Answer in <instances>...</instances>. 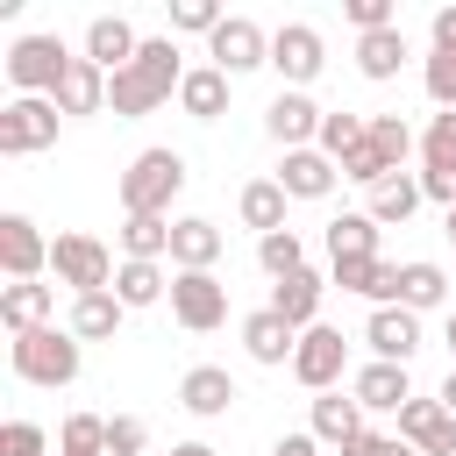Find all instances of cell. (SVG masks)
<instances>
[{
  "instance_id": "6da1fadb",
  "label": "cell",
  "mask_w": 456,
  "mask_h": 456,
  "mask_svg": "<svg viewBox=\"0 0 456 456\" xmlns=\"http://www.w3.org/2000/svg\"><path fill=\"white\" fill-rule=\"evenodd\" d=\"M178 86H185V64H178V43H171V36H142V50H135V64L107 78V107H114L121 121H142V114H157L164 100H178Z\"/></svg>"
},
{
  "instance_id": "7a4b0ae2",
  "label": "cell",
  "mask_w": 456,
  "mask_h": 456,
  "mask_svg": "<svg viewBox=\"0 0 456 456\" xmlns=\"http://www.w3.org/2000/svg\"><path fill=\"white\" fill-rule=\"evenodd\" d=\"M7 363H14V378L21 385H43V392H64V385H78V370H86V342L71 335V328H28V335H14L7 342Z\"/></svg>"
},
{
  "instance_id": "3957f363",
  "label": "cell",
  "mask_w": 456,
  "mask_h": 456,
  "mask_svg": "<svg viewBox=\"0 0 456 456\" xmlns=\"http://www.w3.org/2000/svg\"><path fill=\"white\" fill-rule=\"evenodd\" d=\"M114 192H121V214H164L171 221V200L185 192V157L164 150V142L157 150H135Z\"/></svg>"
},
{
  "instance_id": "277c9868",
  "label": "cell",
  "mask_w": 456,
  "mask_h": 456,
  "mask_svg": "<svg viewBox=\"0 0 456 456\" xmlns=\"http://www.w3.org/2000/svg\"><path fill=\"white\" fill-rule=\"evenodd\" d=\"M0 64H7V78H14L21 100H50L57 78L71 71V50H64V36H14Z\"/></svg>"
},
{
  "instance_id": "5b68a950",
  "label": "cell",
  "mask_w": 456,
  "mask_h": 456,
  "mask_svg": "<svg viewBox=\"0 0 456 456\" xmlns=\"http://www.w3.org/2000/svg\"><path fill=\"white\" fill-rule=\"evenodd\" d=\"M50 271H57V285H71V299L78 292H114V249L100 242V235H78V228H64L57 242H50Z\"/></svg>"
},
{
  "instance_id": "8992f818",
  "label": "cell",
  "mask_w": 456,
  "mask_h": 456,
  "mask_svg": "<svg viewBox=\"0 0 456 456\" xmlns=\"http://www.w3.org/2000/svg\"><path fill=\"white\" fill-rule=\"evenodd\" d=\"M321 64H328V43H321L314 21H278L271 28V71L285 78V93H306L321 78Z\"/></svg>"
},
{
  "instance_id": "52a82bcc",
  "label": "cell",
  "mask_w": 456,
  "mask_h": 456,
  "mask_svg": "<svg viewBox=\"0 0 456 456\" xmlns=\"http://www.w3.org/2000/svg\"><path fill=\"white\" fill-rule=\"evenodd\" d=\"M171 321L185 335H214L228 321V285L214 271H171Z\"/></svg>"
},
{
  "instance_id": "ba28073f",
  "label": "cell",
  "mask_w": 456,
  "mask_h": 456,
  "mask_svg": "<svg viewBox=\"0 0 456 456\" xmlns=\"http://www.w3.org/2000/svg\"><path fill=\"white\" fill-rule=\"evenodd\" d=\"M57 100H7L0 107V157H36V150H50L57 142Z\"/></svg>"
},
{
  "instance_id": "9c48e42d",
  "label": "cell",
  "mask_w": 456,
  "mask_h": 456,
  "mask_svg": "<svg viewBox=\"0 0 456 456\" xmlns=\"http://www.w3.org/2000/svg\"><path fill=\"white\" fill-rule=\"evenodd\" d=\"M342 370H349V342H342V328H328V321H321V328H306V335H299V349H292V378L321 399V392H335V385H342Z\"/></svg>"
},
{
  "instance_id": "30bf717a",
  "label": "cell",
  "mask_w": 456,
  "mask_h": 456,
  "mask_svg": "<svg viewBox=\"0 0 456 456\" xmlns=\"http://www.w3.org/2000/svg\"><path fill=\"white\" fill-rule=\"evenodd\" d=\"M0 271H7V285H36L50 271V235L28 214H0Z\"/></svg>"
},
{
  "instance_id": "8fae6325",
  "label": "cell",
  "mask_w": 456,
  "mask_h": 456,
  "mask_svg": "<svg viewBox=\"0 0 456 456\" xmlns=\"http://www.w3.org/2000/svg\"><path fill=\"white\" fill-rule=\"evenodd\" d=\"M207 57H214V71H228V78H242V71H256V64H271V36L249 21V14H228L214 36H207Z\"/></svg>"
},
{
  "instance_id": "7c38bea8",
  "label": "cell",
  "mask_w": 456,
  "mask_h": 456,
  "mask_svg": "<svg viewBox=\"0 0 456 456\" xmlns=\"http://www.w3.org/2000/svg\"><path fill=\"white\" fill-rule=\"evenodd\" d=\"M321 121H328V107H314V93H285L278 86V100L264 107V135L278 150H314L321 142Z\"/></svg>"
},
{
  "instance_id": "4fadbf2b",
  "label": "cell",
  "mask_w": 456,
  "mask_h": 456,
  "mask_svg": "<svg viewBox=\"0 0 456 456\" xmlns=\"http://www.w3.org/2000/svg\"><path fill=\"white\" fill-rule=\"evenodd\" d=\"M363 342H370L378 363H413V356H420V314H413V306H370Z\"/></svg>"
},
{
  "instance_id": "5bb4252c",
  "label": "cell",
  "mask_w": 456,
  "mask_h": 456,
  "mask_svg": "<svg viewBox=\"0 0 456 456\" xmlns=\"http://www.w3.org/2000/svg\"><path fill=\"white\" fill-rule=\"evenodd\" d=\"M399 442H413L420 456H456V413L442 399H406L399 406Z\"/></svg>"
},
{
  "instance_id": "9a60e30c",
  "label": "cell",
  "mask_w": 456,
  "mask_h": 456,
  "mask_svg": "<svg viewBox=\"0 0 456 456\" xmlns=\"http://www.w3.org/2000/svg\"><path fill=\"white\" fill-rule=\"evenodd\" d=\"M242 349H249V363H264V370H292V349H299V328H292L285 314H271V306H256V314L242 321Z\"/></svg>"
},
{
  "instance_id": "2e32d148",
  "label": "cell",
  "mask_w": 456,
  "mask_h": 456,
  "mask_svg": "<svg viewBox=\"0 0 456 456\" xmlns=\"http://www.w3.org/2000/svg\"><path fill=\"white\" fill-rule=\"evenodd\" d=\"M221 249H228V235L207 214H178L171 221V271H214Z\"/></svg>"
},
{
  "instance_id": "e0dca14e",
  "label": "cell",
  "mask_w": 456,
  "mask_h": 456,
  "mask_svg": "<svg viewBox=\"0 0 456 456\" xmlns=\"http://www.w3.org/2000/svg\"><path fill=\"white\" fill-rule=\"evenodd\" d=\"M235 399H242V392H235V378H228L221 363H192V370L178 378V406H185L192 420H221Z\"/></svg>"
},
{
  "instance_id": "ac0fdd59",
  "label": "cell",
  "mask_w": 456,
  "mask_h": 456,
  "mask_svg": "<svg viewBox=\"0 0 456 456\" xmlns=\"http://www.w3.org/2000/svg\"><path fill=\"white\" fill-rule=\"evenodd\" d=\"M349 399L363 406V413H399L406 399H413V378H406V363H363L356 378H349Z\"/></svg>"
},
{
  "instance_id": "d6986e66",
  "label": "cell",
  "mask_w": 456,
  "mask_h": 456,
  "mask_svg": "<svg viewBox=\"0 0 456 456\" xmlns=\"http://www.w3.org/2000/svg\"><path fill=\"white\" fill-rule=\"evenodd\" d=\"M328 285L370 299V306H399V264L385 256H356V264H328Z\"/></svg>"
},
{
  "instance_id": "ffe728a7",
  "label": "cell",
  "mask_w": 456,
  "mask_h": 456,
  "mask_svg": "<svg viewBox=\"0 0 456 456\" xmlns=\"http://www.w3.org/2000/svg\"><path fill=\"white\" fill-rule=\"evenodd\" d=\"M135 50H142V36H135L121 14H93V21H86V57H93L107 78H114V71H128V64H135Z\"/></svg>"
},
{
  "instance_id": "44dd1931",
  "label": "cell",
  "mask_w": 456,
  "mask_h": 456,
  "mask_svg": "<svg viewBox=\"0 0 456 456\" xmlns=\"http://www.w3.org/2000/svg\"><path fill=\"white\" fill-rule=\"evenodd\" d=\"M321 292H328V278H321V271H292V278H278V285H271V299H264V306H271V314H285V321L306 335V328H321Z\"/></svg>"
},
{
  "instance_id": "7402d4cb",
  "label": "cell",
  "mask_w": 456,
  "mask_h": 456,
  "mask_svg": "<svg viewBox=\"0 0 456 456\" xmlns=\"http://www.w3.org/2000/svg\"><path fill=\"white\" fill-rule=\"evenodd\" d=\"M335 157H321V150H285V164H278V185H285V200H328L335 192Z\"/></svg>"
},
{
  "instance_id": "603a6c76",
  "label": "cell",
  "mask_w": 456,
  "mask_h": 456,
  "mask_svg": "<svg viewBox=\"0 0 456 456\" xmlns=\"http://www.w3.org/2000/svg\"><path fill=\"white\" fill-rule=\"evenodd\" d=\"M306 428H314V442H328V449H349V442L363 435V406H356L349 392H321V399L306 406Z\"/></svg>"
},
{
  "instance_id": "cb8c5ba5",
  "label": "cell",
  "mask_w": 456,
  "mask_h": 456,
  "mask_svg": "<svg viewBox=\"0 0 456 456\" xmlns=\"http://www.w3.org/2000/svg\"><path fill=\"white\" fill-rule=\"evenodd\" d=\"M57 114H107V71L93 57H71V71L57 78Z\"/></svg>"
},
{
  "instance_id": "d4e9b609",
  "label": "cell",
  "mask_w": 456,
  "mask_h": 456,
  "mask_svg": "<svg viewBox=\"0 0 456 456\" xmlns=\"http://www.w3.org/2000/svg\"><path fill=\"white\" fill-rule=\"evenodd\" d=\"M50 314H57V285H0V321H7V335L50 328Z\"/></svg>"
},
{
  "instance_id": "484cf974",
  "label": "cell",
  "mask_w": 456,
  "mask_h": 456,
  "mask_svg": "<svg viewBox=\"0 0 456 456\" xmlns=\"http://www.w3.org/2000/svg\"><path fill=\"white\" fill-rule=\"evenodd\" d=\"M413 57V43H406V28H378V36H356V71L370 78V86H385V78H399V64Z\"/></svg>"
},
{
  "instance_id": "4316f807",
  "label": "cell",
  "mask_w": 456,
  "mask_h": 456,
  "mask_svg": "<svg viewBox=\"0 0 456 456\" xmlns=\"http://www.w3.org/2000/svg\"><path fill=\"white\" fill-rule=\"evenodd\" d=\"M228 86H235L228 71L192 64V71H185V86H178V107H185L192 121H221V114H228Z\"/></svg>"
},
{
  "instance_id": "83f0119b",
  "label": "cell",
  "mask_w": 456,
  "mask_h": 456,
  "mask_svg": "<svg viewBox=\"0 0 456 456\" xmlns=\"http://www.w3.org/2000/svg\"><path fill=\"white\" fill-rule=\"evenodd\" d=\"M413 207H420V171H392L385 185H370V207H363V214H370L378 228H406Z\"/></svg>"
},
{
  "instance_id": "f1b7e54d",
  "label": "cell",
  "mask_w": 456,
  "mask_h": 456,
  "mask_svg": "<svg viewBox=\"0 0 456 456\" xmlns=\"http://www.w3.org/2000/svg\"><path fill=\"white\" fill-rule=\"evenodd\" d=\"M378 235H385V228H378L363 207H356V214H335V221H328V264H356V256H378Z\"/></svg>"
},
{
  "instance_id": "f546056e",
  "label": "cell",
  "mask_w": 456,
  "mask_h": 456,
  "mask_svg": "<svg viewBox=\"0 0 456 456\" xmlns=\"http://www.w3.org/2000/svg\"><path fill=\"white\" fill-rule=\"evenodd\" d=\"M235 214H242V228L278 235V228H285V185H278V178H249L242 200H235Z\"/></svg>"
},
{
  "instance_id": "4dcf8cb0",
  "label": "cell",
  "mask_w": 456,
  "mask_h": 456,
  "mask_svg": "<svg viewBox=\"0 0 456 456\" xmlns=\"http://www.w3.org/2000/svg\"><path fill=\"white\" fill-rule=\"evenodd\" d=\"M121 256L128 264H164L171 256V221L164 214H128L121 221Z\"/></svg>"
},
{
  "instance_id": "1f68e13d",
  "label": "cell",
  "mask_w": 456,
  "mask_h": 456,
  "mask_svg": "<svg viewBox=\"0 0 456 456\" xmlns=\"http://www.w3.org/2000/svg\"><path fill=\"white\" fill-rule=\"evenodd\" d=\"M442 299H449V271H442V264H428V256L399 264V306H413V314H435Z\"/></svg>"
},
{
  "instance_id": "d6a6232c",
  "label": "cell",
  "mask_w": 456,
  "mask_h": 456,
  "mask_svg": "<svg viewBox=\"0 0 456 456\" xmlns=\"http://www.w3.org/2000/svg\"><path fill=\"white\" fill-rule=\"evenodd\" d=\"M121 314H128V306H121L114 292H78V299H71V321H64V328H71L78 342H107V335L121 328Z\"/></svg>"
},
{
  "instance_id": "836d02e7",
  "label": "cell",
  "mask_w": 456,
  "mask_h": 456,
  "mask_svg": "<svg viewBox=\"0 0 456 456\" xmlns=\"http://www.w3.org/2000/svg\"><path fill=\"white\" fill-rule=\"evenodd\" d=\"M114 299L135 314V306H157V299H171V278H164V264H128L121 256V271H114Z\"/></svg>"
},
{
  "instance_id": "e575fe53",
  "label": "cell",
  "mask_w": 456,
  "mask_h": 456,
  "mask_svg": "<svg viewBox=\"0 0 456 456\" xmlns=\"http://www.w3.org/2000/svg\"><path fill=\"white\" fill-rule=\"evenodd\" d=\"M256 264H264V278H271V285H278V278H292V271H306V242H299V228L256 235Z\"/></svg>"
},
{
  "instance_id": "d590c367",
  "label": "cell",
  "mask_w": 456,
  "mask_h": 456,
  "mask_svg": "<svg viewBox=\"0 0 456 456\" xmlns=\"http://www.w3.org/2000/svg\"><path fill=\"white\" fill-rule=\"evenodd\" d=\"M363 128H370V114H349V107H328V121H321V157H335V171H342V157L363 142Z\"/></svg>"
},
{
  "instance_id": "8d00e7d4",
  "label": "cell",
  "mask_w": 456,
  "mask_h": 456,
  "mask_svg": "<svg viewBox=\"0 0 456 456\" xmlns=\"http://www.w3.org/2000/svg\"><path fill=\"white\" fill-rule=\"evenodd\" d=\"M370 150H378L392 171H406V157L420 150V135L406 128V114H370Z\"/></svg>"
},
{
  "instance_id": "74e56055",
  "label": "cell",
  "mask_w": 456,
  "mask_h": 456,
  "mask_svg": "<svg viewBox=\"0 0 456 456\" xmlns=\"http://www.w3.org/2000/svg\"><path fill=\"white\" fill-rule=\"evenodd\" d=\"M57 449H64V456H107V420H100V413H64Z\"/></svg>"
},
{
  "instance_id": "f35d334b",
  "label": "cell",
  "mask_w": 456,
  "mask_h": 456,
  "mask_svg": "<svg viewBox=\"0 0 456 456\" xmlns=\"http://www.w3.org/2000/svg\"><path fill=\"white\" fill-rule=\"evenodd\" d=\"M420 171H456V114H435L420 135Z\"/></svg>"
},
{
  "instance_id": "ab89813d",
  "label": "cell",
  "mask_w": 456,
  "mask_h": 456,
  "mask_svg": "<svg viewBox=\"0 0 456 456\" xmlns=\"http://www.w3.org/2000/svg\"><path fill=\"white\" fill-rule=\"evenodd\" d=\"M420 86H428V100H435L442 114H456V50H428Z\"/></svg>"
},
{
  "instance_id": "60d3db41",
  "label": "cell",
  "mask_w": 456,
  "mask_h": 456,
  "mask_svg": "<svg viewBox=\"0 0 456 456\" xmlns=\"http://www.w3.org/2000/svg\"><path fill=\"white\" fill-rule=\"evenodd\" d=\"M150 449V420L142 413H107V456H142Z\"/></svg>"
},
{
  "instance_id": "b9f144b4",
  "label": "cell",
  "mask_w": 456,
  "mask_h": 456,
  "mask_svg": "<svg viewBox=\"0 0 456 456\" xmlns=\"http://www.w3.org/2000/svg\"><path fill=\"white\" fill-rule=\"evenodd\" d=\"M342 14H349V28H356V36L399 28V7H392V0H342Z\"/></svg>"
},
{
  "instance_id": "7bdbcfd3",
  "label": "cell",
  "mask_w": 456,
  "mask_h": 456,
  "mask_svg": "<svg viewBox=\"0 0 456 456\" xmlns=\"http://www.w3.org/2000/svg\"><path fill=\"white\" fill-rule=\"evenodd\" d=\"M221 21H228V14H221L214 0H178V7H171V36H178V28H185V36H214Z\"/></svg>"
},
{
  "instance_id": "ee69618b",
  "label": "cell",
  "mask_w": 456,
  "mask_h": 456,
  "mask_svg": "<svg viewBox=\"0 0 456 456\" xmlns=\"http://www.w3.org/2000/svg\"><path fill=\"white\" fill-rule=\"evenodd\" d=\"M0 456H57V449H50V435L36 420H7L0 428Z\"/></svg>"
},
{
  "instance_id": "f6af8a7d",
  "label": "cell",
  "mask_w": 456,
  "mask_h": 456,
  "mask_svg": "<svg viewBox=\"0 0 456 456\" xmlns=\"http://www.w3.org/2000/svg\"><path fill=\"white\" fill-rule=\"evenodd\" d=\"M342 456H420V449H413V442H399V435H378V428H363V435H356Z\"/></svg>"
},
{
  "instance_id": "bcb514c9",
  "label": "cell",
  "mask_w": 456,
  "mask_h": 456,
  "mask_svg": "<svg viewBox=\"0 0 456 456\" xmlns=\"http://www.w3.org/2000/svg\"><path fill=\"white\" fill-rule=\"evenodd\" d=\"M271 456H321V442H314V428H292V435L271 442Z\"/></svg>"
},
{
  "instance_id": "7dc6e473",
  "label": "cell",
  "mask_w": 456,
  "mask_h": 456,
  "mask_svg": "<svg viewBox=\"0 0 456 456\" xmlns=\"http://www.w3.org/2000/svg\"><path fill=\"white\" fill-rule=\"evenodd\" d=\"M428 36H435V50H456V7H435Z\"/></svg>"
},
{
  "instance_id": "c3c4849f",
  "label": "cell",
  "mask_w": 456,
  "mask_h": 456,
  "mask_svg": "<svg viewBox=\"0 0 456 456\" xmlns=\"http://www.w3.org/2000/svg\"><path fill=\"white\" fill-rule=\"evenodd\" d=\"M435 399H442V406H449V413H456V363H449V378H442V385H435Z\"/></svg>"
},
{
  "instance_id": "681fc988",
  "label": "cell",
  "mask_w": 456,
  "mask_h": 456,
  "mask_svg": "<svg viewBox=\"0 0 456 456\" xmlns=\"http://www.w3.org/2000/svg\"><path fill=\"white\" fill-rule=\"evenodd\" d=\"M171 456H214V449H207V442H178Z\"/></svg>"
},
{
  "instance_id": "f907efd6",
  "label": "cell",
  "mask_w": 456,
  "mask_h": 456,
  "mask_svg": "<svg viewBox=\"0 0 456 456\" xmlns=\"http://www.w3.org/2000/svg\"><path fill=\"white\" fill-rule=\"evenodd\" d=\"M442 335H449V363H456V306H449V328Z\"/></svg>"
},
{
  "instance_id": "816d5d0a",
  "label": "cell",
  "mask_w": 456,
  "mask_h": 456,
  "mask_svg": "<svg viewBox=\"0 0 456 456\" xmlns=\"http://www.w3.org/2000/svg\"><path fill=\"white\" fill-rule=\"evenodd\" d=\"M442 235H449V242H456V207H449V214H442Z\"/></svg>"
},
{
  "instance_id": "f5cc1de1",
  "label": "cell",
  "mask_w": 456,
  "mask_h": 456,
  "mask_svg": "<svg viewBox=\"0 0 456 456\" xmlns=\"http://www.w3.org/2000/svg\"><path fill=\"white\" fill-rule=\"evenodd\" d=\"M57 456H64V449H57Z\"/></svg>"
}]
</instances>
